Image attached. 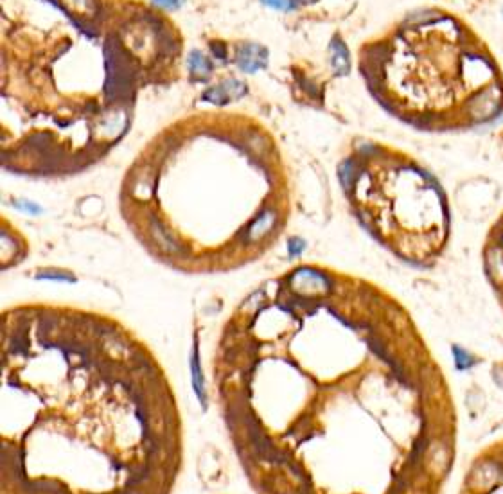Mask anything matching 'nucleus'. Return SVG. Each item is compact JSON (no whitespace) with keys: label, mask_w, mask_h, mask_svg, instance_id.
Wrapping results in <instances>:
<instances>
[{"label":"nucleus","mask_w":503,"mask_h":494,"mask_svg":"<svg viewBox=\"0 0 503 494\" xmlns=\"http://www.w3.org/2000/svg\"><path fill=\"white\" fill-rule=\"evenodd\" d=\"M183 40L141 0H2V161L78 173L128 130L142 90L178 76Z\"/></svg>","instance_id":"1"},{"label":"nucleus","mask_w":503,"mask_h":494,"mask_svg":"<svg viewBox=\"0 0 503 494\" xmlns=\"http://www.w3.org/2000/svg\"><path fill=\"white\" fill-rule=\"evenodd\" d=\"M121 212L151 256L187 271L229 270L265 254L291 212L283 150L261 121L198 112L162 128L121 183Z\"/></svg>","instance_id":"2"},{"label":"nucleus","mask_w":503,"mask_h":494,"mask_svg":"<svg viewBox=\"0 0 503 494\" xmlns=\"http://www.w3.org/2000/svg\"><path fill=\"white\" fill-rule=\"evenodd\" d=\"M367 90L410 128L457 133L503 114V69L485 38L453 11L424 8L358 52Z\"/></svg>","instance_id":"3"},{"label":"nucleus","mask_w":503,"mask_h":494,"mask_svg":"<svg viewBox=\"0 0 503 494\" xmlns=\"http://www.w3.org/2000/svg\"><path fill=\"white\" fill-rule=\"evenodd\" d=\"M338 178L358 221L381 245L410 263L439 256L451 227L449 200L415 156L367 141L343 158Z\"/></svg>","instance_id":"4"},{"label":"nucleus","mask_w":503,"mask_h":494,"mask_svg":"<svg viewBox=\"0 0 503 494\" xmlns=\"http://www.w3.org/2000/svg\"><path fill=\"white\" fill-rule=\"evenodd\" d=\"M453 360H455V365L460 371H466V369H469V367H473L478 362L471 353L464 351L462 347H453Z\"/></svg>","instance_id":"5"}]
</instances>
